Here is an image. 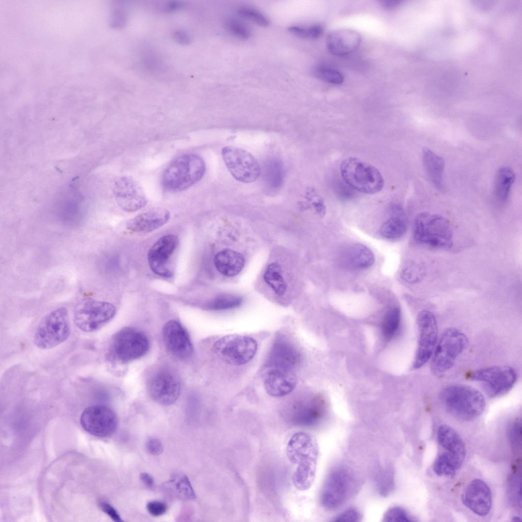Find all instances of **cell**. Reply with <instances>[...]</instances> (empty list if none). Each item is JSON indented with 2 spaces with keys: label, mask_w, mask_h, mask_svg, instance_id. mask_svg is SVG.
Returning <instances> with one entry per match:
<instances>
[{
  "label": "cell",
  "mask_w": 522,
  "mask_h": 522,
  "mask_svg": "<svg viewBox=\"0 0 522 522\" xmlns=\"http://www.w3.org/2000/svg\"><path fill=\"white\" fill-rule=\"evenodd\" d=\"M462 463L447 452L439 455L433 464V470L439 476H453Z\"/></svg>",
  "instance_id": "obj_33"
},
{
  "label": "cell",
  "mask_w": 522,
  "mask_h": 522,
  "mask_svg": "<svg viewBox=\"0 0 522 522\" xmlns=\"http://www.w3.org/2000/svg\"><path fill=\"white\" fill-rule=\"evenodd\" d=\"M422 160L430 181L436 188L442 189L445 167L443 159L429 148H425L423 150Z\"/></svg>",
  "instance_id": "obj_29"
},
{
  "label": "cell",
  "mask_w": 522,
  "mask_h": 522,
  "mask_svg": "<svg viewBox=\"0 0 522 522\" xmlns=\"http://www.w3.org/2000/svg\"><path fill=\"white\" fill-rule=\"evenodd\" d=\"M400 3V1L396 0H387L384 1L382 2V5L384 6V7L388 8L395 7L398 5Z\"/></svg>",
  "instance_id": "obj_50"
},
{
  "label": "cell",
  "mask_w": 522,
  "mask_h": 522,
  "mask_svg": "<svg viewBox=\"0 0 522 522\" xmlns=\"http://www.w3.org/2000/svg\"><path fill=\"white\" fill-rule=\"evenodd\" d=\"M466 336L455 328H448L442 333L434 350L431 369L437 374L449 370L457 357L467 347Z\"/></svg>",
  "instance_id": "obj_11"
},
{
  "label": "cell",
  "mask_w": 522,
  "mask_h": 522,
  "mask_svg": "<svg viewBox=\"0 0 522 522\" xmlns=\"http://www.w3.org/2000/svg\"><path fill=\"white\" fill-rule=\"evenodd\" d=\"M225 27L230 33L240 39L247 40L252 35L250 29L236 19H228L225 22Z\"/></svg>",
  "instance_id": "obj_42"
},
{
  "label": "cell",
  "mask_w": 522,
  "mask_h": 522,
  "mask_svg": "<svg viewBox=\"0 0 522 522\" xmlns=\"http://www.w3.org/2000/svg\"><path fill=\"white\" fill-rule=\"evenodd\" d=\"M167 487L178 497L185 500H192L195 494L189 479L186 476H177L167 483Z\"/></svg>",
  "instance_id": "obj_35"
},
{
  "label": "cell",
  "mask_w": 522,
  "mask_h": 522,
  "mask_svg": "<svg viewBox=\"0 0 522 522\" xmlns=\"http://www.w3.org/2000/svg\"><path fill=\"white\" fill-rule=\"evenodd\" d=\"M361 518L359 512L354 508H349L336 515L334 521H358Z\"/></svg>",
  "instance_id": "obj_45"
},
{
  "label": "cell",
  "mask_w": 522,
  "mask_h": 522,
  "mask_svg": "<svg viewBox=\"0 0 522 522\" xmlns=\"http://www.w3.org/2000/svg\"><path fill=\"white\" fill-rule=\"evenodd\" d=\"M513 520H514V521H518V520H520V518L519 517H516V516H514V517H513Z\"/></svg>",
  "instance_id": "obj_51"
},
{
  "label": "cell",
  "mask_w": 522,
  "mask_h": 522,
  "mask_svg": "<svg viewBox=\"0 0 522 522\" xmlns=\"http://www.w3.org/2000/svg\"><path fill=\"white\" fill-rule=\"evenodd\" d=\"M463 504L479 516H485L489 512L492 495L487 484L482 480H472L465 487L462 495Z\"/></svg>",
  "instance_id": "obj_22"
},
{
  "label": "cell",
  "mask_w": 522,
  "mask_h": 522,
  "mask_svg": "<svg viewBox=\"0 0 522 522\" xmlns=\"http://www.w3.org/2000/svg\"><path fill=\"white\" fill-rule=\"evenodd\" d=\"M407 224L404 212L399 207L392 211V216L385 221L380 228L381 236L388 240H397L406 233Z\"/></svg>",
  "instance_id": "obj_30"
},
{
  "label": "cell",
  "mask_w": 522,
  "mask_h": 522,
  "mask_svg": "<svg viewBox=\"0 0 522 522\" xmlns=\"http://www.w3.org/2000/svg\"><path fill=\"white\" fill-rule=\"evenodd\" d=\"M179 244L178 237L168 234L161 237L151 247L148 253V261L152 271L164 277L173 275L170 260Z\"/></svg>",
  "instance_id": "obj_20"
},
{
  "label": "cell",
  "mask_w": 522,
  "mask_h": 522,
  "mask_svg": "<svg viewBox=\"0 0 522 522\" xmlns=\"http://www.w3.org/2000/svg\"><path fill=\"white\" fill-rule=\"evenodd\" d=\"M238 14L256 24L266 27L270 24L269 19L257 10L249 7H242L238 10Z\"/></svg>",
  "instance_id": "obj_43"
},
{
  "label": "cell",
  "mask_w": 522,
  "mask_h": 522,
  "mask_svg": "<svg viewBox=\"0 0 522 522\" xmlns=\"http://www.w3.org/2000/svg\"><path fill=\"white\" fill-rule=\"evenodd\" d=\"M221 154L228 170L236 180L250 183L259 176L261 173L259 165L253 155L247 150L227 146L222 148Z\"/></svg>",
  "instance_id": "obj_14"
},
{
  "label": "cell",
  "mask_w": 522,
  "mask_h": 522,
  "mask_svg": "<svg viewBox=\"0 0 522 522\" xmlns=\"http://www.w3.org/2000/svg\"><path fill=\"white\" fill-rule=\"evenodd\" d=\"M301 361V354L293 341L283 334L275 338L269 350L265 367L295 372Z\"/></svg>",
  "instance_id": "obj_18"
},
{
  "label": "cell",
  "mask_w": 522,
  "mask_h": 522,
  "mask_svg": "<svg viewBox=\"0 0 522 522\" xmlns=\"http://www.w3.org/2000/svg\"><path fill=\"white\" fill-rule=\"evenodd\" d=\"M361 41L360 34L349 29H341L330 32L326 38L329 51L337 56H343L354 52Z\"/></svg>",
  "instance_id": "obj_24"
},
{
  "label": "cell",
  "mask_w": 522,
  "mask_h": 522,
  "mask_svg": "<svg viewBox=\"0 0 522 522\" xmlns=\"http://www.w3.org/2000/svg\"><path fill=\"white\" fill-rule=\"evenodd\" d=\"M286 452L289 460L297 465L293 477L294 486L300 491L308 489L316 474L319 454L316 440L307 433L296 432L289 439Z\"/></svg>",
  "instance_id": "obj_1"
},
{
  "label": "cell",
  "mask_w": 522,
  "mask_h": 522,
  "mask_svg": "<svg viewBox=\"0 0 522 522\" xmlns=\"http://www.w3.org/2000/svg\"><path fill=\"white\" fill-rule=\"evenodd\" d=\"M419 339L417 350L413 363L414 369L425 364L432 356L437 339V326L434 315L424 310L417 317Z\"/></svg>",
  "instance_id": "obj_15"
},
{
  "label": "cell",
  "mask_w": 522,
  "mask_h": 522,
  "mask_svg": "<svg viewBox=\"0 0 522 522\" xmlns=\"http://www.w3.org/2000/svg\"><path fill=\"white\" fill-rule=\"evenodd\" d=\"M141 480L144 483V484L149 488H151L154 485V481L152 477L148 474L146 473H142L140 476Z\"/></svg>",
  "instance_id": "obj_49"
},
{
  "label": "cell",
  "mask_w": 522,
  "mask_h": 522,
  "mask_svg": "<svg viewBox=\"0 0 522 522\" xmlns=\"http://www.w3.org/2000/svg\"><path fill=\"white\" fill-rule=\"evenodd\" d=\"M264 175L267 182L272 188L279 187L283 178V167L281 163L276 160L270 161L266 165Z\"/></svg>",
  "instance_id": "obj_37"
},
{
  "label": "cell",
  "mask_w": 522,
  "mask_h": 522,
  "mask_svg": "<svg viewBox=\"0 0 522 522\" xmlns=\"http://www.w3.org/2000/svg\"><path fill=\"white\" fill-rule=\"evenodd\" d=\"M281 272V267L275 262L269 265L263 276L265 282L279 296L284 294L287 286Z\"/></svg>",
  "instance_id": "obj_32"
},
{
  "label": "cell",
  "mask_w": 522,
  "mask_h": 522,
  "mask_svg": "<svg viewBox=\"0 0 522 522\" xmlns=\"http://www.w3.org/2000/svg\"><path fill=\"white\" fill-rule=\"evenodd\" d=\"M439 398L449 413L462 421L477 418L485 407L483 395L477 389L466 385L447 386L440 392Z\"/></svg>",
  "instance_id": "obj_2"
},
{
  "label": "cell",
  "mask_w": 522,
  "mask_h": 522,
  "mask_svg": "<svg viewBox=\"0 0 522 522\" xmlns=\"http://www.w3.org/2000/svg\"><path fill=\"white\" fill-rule=\"evenodd\" d=\"M80 422L88 433L102 438L111 436L118 425L115 413L107 406L100 404L86 408L81 414Z\"/></svg>",
  "instance_id": "obj_16"
},
{
  "label": "cell",
  "mask_w": 522,
  "mask_h": 522,
  "mask_svg": "<svg viewBox=\"0 0 522 522\" xmlns=\"http://www.w3.org/2000/svg\"><path fill=\"white\" fill-rule=\"evenodd\" d=\"M243 300L240 296L221 294L209 301L205 305V308L207 310L215 311L231 309L239 307Z\"/></svg>",
  "instance_id": "obj_34"
},
{
  "label": "cell",
  "mask_w": 522,
  "mask_h": 522,
  "mask_svg": "<svg viewBox=\"0 0 522 522\" xmlns=\"http://www.w3.org/2000/svg\"><path fill=\"white\" fill-rule=\"evenodd\" d=\"M470 378L480 383L486 394L494 398L506 394L513 387L517 373L509 366H493L475 371Z\"/></svg>",
  "instance_id": "obj_13"
},
{
  "label": "cell",
  "mask_w": 522,
  "mask_h": 522,
  "mask_svg": "<svg viewBox=\"0 0 522 522\" xmlns=\"http://www.w3.org/2000/svg\"><path fill=\"white\" fill-rule=\"evenodd\" d=\"M289 31L294 35L303 38L317 39L320 37L324 32L322 25L316 24L308 27L292 25Z\"/></svg>",
  "instance_id": "obj_38"
},
{
  "label": "cell",
  "mask_w": 522,
  "mask_h": 522,
  "mask_svg": "<svg viewBox=\"0 0 522 522\" xmlns=\"http://www.w3.org/2000/svg\"><path fill=\"white\" fill-rule=\"evenodd\" d=\"M116 308L112 304L87 298L75 306L73 320L77 327L85 332H95L103 327L115 316Z\"/></svg>",
  "instance_id": "obj_10"
},
{
  "label": "cell",
  "mask_w": 522,
  "mask_h": 522,
  "mask_svg": "<svg viewBox=\"0 0 522 522\" xmlns=\"http://www.w3.org/2000/svg\"><path fill=\"white\" fill-rule=\"evenodd\" d=\"M170 217V212L167 210L154 208L142 213L130 220L127 224V229L134 232H151L165 224Z\"/></svg>",
  "instance_id": "obj_25"
},
{
  "label": "cell",
  "mask_w": 522,
  "mask_h": 522,
  "mask_svg": "<svg viewBox=\"0 0 522 522\" xmlns=\"http://www.w3.org/2000/svg\"><path fill=\"white\" fill-rule=\"evenodd\" d=\"M383 521L386 522H408L413 521L414 519L402 507L394 506L389 508L385 512Z\"/></svg>",
  "instance_id": "obj_44"
},
{
  "label": "cell",
  "mask_w": 522,
  "mask_h": 522,
  "mask_svg": "<svg viewBox=\"0 0 522 522\" xmlns=\"http://www.w3.org/2000/svg\"><path fill=\"white\" fill-rule=\"evenodd\" d=\"M263 383L267 394L274 397L285 396L295 388V372L274 368L265 367Z\"/></svg>",
  "instance_id": "obj_23"
},
{
  "label": "cell",
  "mask_w": 522,
  "mask_h": 522,
  "mask_svg": "<svg viewBox=\"0 0 522 522\" xmlns=\"http://www.w3.org/2000/svg\"><path fill=\"white\" fill-rule=\"evenodd\" d=\"M70 333L68 311L65 307H59L41 320L35 331L34 344L41 349H51L66 341Z\"/></svg>",
  "instance_id": "obj_9"
},
{
  "label": "cell",
  "mask_w": 522,
  "mask_h": 522,
  "mask_svg": "<svg viewBox=\"0 0 522 522\" xmlns=\"http://www.w3.org/2000/svg\"><path fill=\"white\" fill-rule=\"evenodd\" d=\"M514 179V172L510 168L503 167L499 169L494 184L495 196L499 202L504 203L507 201Z\"/></svg>",
  "instance_id": "obj_31"
},
{
  "label": "cell",
  "mask_w": 522,
  "mask_h": 522,
  "mask_svg": "<svg viewBox=\"0 0 522 522\" xmlns=\"http://www.w3.org/2000/svg\"><path fill=\"white\" fill-rule=\"evenodd\" d=\"M113 193L118 205L127 212L138 211L148 202L141 185L132 177L122 176L118 179L115 184Z\"/></svg>",
  "instance_id": "obj_19"
},
{
  "label": "cell",
  "mask_w": 522,
  "mask_h": 522,
  "mask_svg": "<svg viewBox=\"0 0 522 522\" xmlns=\"http://www.w3.org/2000/svg\"><path fill=\"white\" fill-rule=\"evenodd\" d=\"M147 510L153 516H159L165 514L167 510V505L160 501H152L147 505Z\"/></svg>",
  "instance_id": "obj_46"
},
{
  "label": "cell",
  "mask_w": 522,
  "mask_h": 522,
  "mask_svg": "<svg viewBox=\"0 0 522 522\" xmlns=\"http://www.w3.org/2000/svg\"><path fill=\"white\" fill-rule=\"evenodd\" d=\"M162 335L168 351L179 359H186L193 353V347L189 335L178 321L170 320L164 325Z\"/></svg>",
  "instance_id": "obj_21"
},
{
  "label": "cell",
  "mask_w": 522,
  "mask_h": 522,
  "mask_svg": "<svg viewBox=\"0 0 522 522\" xmlns=\"http://www.w3.org/2000/svg\"><path fill=\"white\" fill-rule=\"evenodd\" d=\"M356 480L351 469L344 465L333 468L328 474L322 489L321 501L327 510L343 506L356 490Z\"/></svg>",
  "instance_id": "obj_6"
},
{
  "label": "cell",
  "mask_w": 522,
  "mask_h": 522,
  "mask_svg": "<svg viewBox=\"0 0 522 522\" xmlns=\"http://www.w3.org/2000/svg\"><path fill=\"white\" fill-rule=\"evenodd\" d=\"M340 172L348 186L362 193L375 194L382 190L384 185L380 171L357 158L350 157L344 160L340 166Z\"/></svg>",
  "instance_id": "obj_5"
},
{
  "label": "cell",
  "mask_w": 522,
  "mask_h": 522,
  "mask_svg": "<svg viewBox=\"0 0 522 522\" xmlns=\"http://www.w3.org/2000/svg\"><path fill=\"white\" fill-rule=\"evenodd\" d=\"M98 506L100 509L114 521L117 522L122 521L116 510L107 502L100 501L98 502Z\"/></svg>",
  "instance_id": "obj_47"
},
{
  "label": "cell",
  "mask_w": 522,
  "mask_h": 522,
  "mask_svg": "<svg viewBox=\"0 0 522 522\" xmlns=\"http://www.w3.org/2000/svg\"><path fill=\"white\" fill-rule=\"evenodd\" d=\"M215 353L225 362L241 366L249 362L255 356L257 344L246 335L230 334L218 340L214 344Z\"/></svg>",
  "instance_id": "obj_12"
},
{
  "label": "cell",
  "mask_w": 522,
  "mask_h": 522,
  "mask_svg": "<svg viewBox=\"0 0 522 522\" xmlns=\"http://www.w3.org/2000/svg\"><path fill=\"white\" fill-rule=\"evenodd\" d=\"M423 269L413 261L407 262L401 270V278L409 283H415L421 280L423 276Z\"/></svg>",
  "instance_id": "obj_41"
},
{
  "label": "cell",
  "mask_w": 522,
  "mask_h": 522,
  "mask_svg": "<svg viewBox=\"0 0 522 522\" xmlns=\"http://www.w3.org/2000/svg\"><path fill=\"white\" fill-rule=\"evenodd\" d=\"M326 413V405L319 395H298L292 398L282 410L285 419L291 424L303 427L319 424Z\"/></svg>",
  "instance_id": "obj_8"
},
{
  "label": "cell",
  "mask_w": 522,
  "mask_h": 522,
  "mask_svg": "<svg viewBox=\"0 0 522 522\" xmlns=\"http://www.w3.org/2000/svg\"><path fill=\"white\" fill-rule=\"evenodd\" d=\"M150 397L164 405L173 404L179 396L180 381L177 375L168 369H161L153 373L147 383Z\"/></svg>",
  "instance_id": "obj_17"
},
{
  "label": "cell",
  "mask_w": 522,
  "mask_h": 522,
  "mask_svg": "<svg viewBox=\"0 0 522 522\" xmlns=\"http://www.w3.org/2000/svg\"><path fill=\"white\" fill-rule=\"evenodd\" d=\"M315 74L319 79L330 84L339 85L344 81V76L339 71L326 66L317 67Z\"/></svg>",
  "instance_id": "obj_39"
},
{
  "label": "cell",
  "mask_w": 522,
  "mask_h": 522,
  "mask_svg": "<svg viewBox=\"0 0 522 522\" xmlns=\"http://www.w3.org/2000/svg\"><path fill=\"white\" fill-rule=\"evenodd\" d=\"M413 238L420 244L433 248L449 249L453 245V232L443 217L426 212L418 214L413 224Z\"/></svg>",
  "instance_id": "obj_4"
},
{
  "label": "cell",
  "mask_w": 522,
  "mask_h": 522,
  "mask_svg": "<svg viewBox=\"0 0 522 522\" xmlns=\"http://www.w3.org/2000/svg\"><path fill=\"white\" fill-rule=\"evenodd\" d=\"M147 451L153 455H159L163 452L164 448L161 442L156 438H151L146 443Z\"/></svg>",
  "instance_id": "obj_48"
},
{
  "label": "cell",
  "mask_w": 522,
  "mask_h": 522,
  "mask_svg": "<svg viewBox=\"0 0 522 522\" xmlns=\"http://www.w3.org/2000/svg\"><path fill=\"white\" fill-rule=\"evenodd\" d=\"M401 321L400 309L396 307L385 315L382 323L381 331L386 340H390L399 328Z\"/></svg>",
  "instance_id": "obj_36"
},
{
  "label": "cell",
  "mask_w": 522,
  "mask_h": 522,
  "mask_svg": "<svg viewBox=\"0 0 522 522\" xmlns=\"http://www.w3.org/2000/svg\"><path fill=\"white\" fill-rule=\"evenodd\" d=\"M149 347L147 336L132 327H124L112 336L108 352L110 359L125 363L140 358L148 352Z\"/></svg>",
  "instance_id": "obj_7"
},
{
  "label": "cell",
  "mask_w": 522,
  "mask_h": 522,
  "mask_svg": "<svg viewBox=\"0 0 522 522\" xmlns=\"http://www.w3.org/2000/svg\"><path fill=\"white\" fill-rule=\"evenodd\" d=\"M375 260L374 254L367 246L359 243L350 246L345 251L343 262L347 267L364 270L371 267Z\"/></svg>",
  "instance_id": "obj_27"
},
{
  "label": "cell",
  "mask_w": 522,
  "mask_h": 522,
  "mask_svg": "<svg viewBox=\"0 0 522 522\" xmlns=\"http://www.w3.org/2000/svg\"><path fill=\"white\" fill-rule=\"evenodd\" d=\"M376 485L381 495L386 496L389 494L394 487V476L393 469L388 467L381 472L377 478Z\"/></svg>",
  "instance_id": "obj_40"
},
{
  "label": "cell",
  "mask_w": 522,
  "mask_h": 522,
  "mask_svg": "<svg viewBox=\"0 0 522 522\" xmlns=\"http://www.w3.org/2000/svg\"><path fill=\"white\" fill-rule=\"evenodd\" d=\"M214 263L217 270L222 275L232 277L239 274L245 266V258L238 252L224 249L215 256Z\"/></svg>",
  "instance_id": "obj_26"
},
{
  "label": "cell",
  "mask_w": 522,
  "mask_h": 522,
  "mask_svg": "<svg viewBox=\"0 0 522 522\" xmlns=\"http://www.w3.org/2000/svg\"><path fill=\"white\" fill-rule=\"evenodd\" d=\"M437 439L446 452L462 463L465 455V445L454 429L447 425L440 426L437 431Z\"/></svg>",
  "instance_id": "obj_28"
},
{
  "label": "cell",
  "mask_w": 522,
  "mask_h": 522,
  "mask_svg": "<svg viewBox=\"0 0 522 522\" xmlns=\"http://www.w3.org/2000/svg\"><path fill=\"white\" fill-rule=\"evenodd\" d=\"M206 170L200 156L188 153L174 159L165 169L161 182L167 191L177 192L192 186L203 177Z\"/></svg>",
  "instance_id": "obj_3"
}]
</instances>
